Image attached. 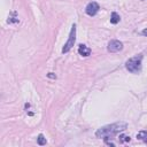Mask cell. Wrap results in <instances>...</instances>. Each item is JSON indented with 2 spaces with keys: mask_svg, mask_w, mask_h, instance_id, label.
<instances>
[{
  "mask_svg": "<svg viewBox=\"0 0 147 147\" xmlns=\"http://www.w3.org/2000/svg\"><path fill=\"white\" fill-rule=\"evenodd\" d=\"M126 127H127V124L124 122L108 124V125H105V126L98 129V131L95 132V136L98 138H111L113 136L126 130Z\"/></svg>",
  "mask_w": 147,
  "mask_h": 147,
  "instance_id": "obj_1",
  "label": "cell"
},
{
  "mask_svg": "<svg viewBox=\"0 0 147 147\" xmlns=\"http://www.w3.org/2000/svg\"><path fill=\"white\" fill-rule=\"evenodd\" d=\"M141 59H142L141 55L129 59V60L126 61V63H125V68H126L130 72H132V74H138V72H140V70H141Z\"/></svg>",
  "mask_w": 147,
  "mask_h": 147,
  "instance_id": "obj_2",
  "label": "cell"
},
{
  "mask_svg": "<svg viewBox=\"0 0 147 147\" xmlns=\"http://www.w3.org/2000/svg\"><path fill=\"white\" fill-rule=\"evenodd\" d=\"M75 41H76V25L74 24L71 26V30H70L68 40H67V42L64 44V46L62 48V53H68L72 48V46L75 45Z\"/></svg>",
  "mask_w": 147,
  "mask_h": 147,
  "instance_id": "obj_3",
  "label": "cell"
},
{
  "mask_svg": "<svg viewBox=\"0 0 147 147\" xmlns=\"http://www.w3.org/2000/svg\"><path fill=\"white\" fill-rule=\"evenodd\" d=\"M107 49H108V52H110V53H117V52H119V51L123 49V42L119 41V40H116V39L110 40V41L108 42Z\"/></svg>",
  "mask_w": 147,
  "mask_h": 147,
  "instance_id": "obj_4",
  "label": "cell"
},
{
  "mask_svg": "<svg viewBox=\"0 0 147 147\" xmlns=\"http://www.w3.org/2000/svg\"><path fill=\"white\" fill-rule=\"evenodd\" d=\"M98 10H99V5H98L96 2H94V1L90 2V3L86 6V8H85V11H86V14H87L88 16H94V15L98 13Z\"/></svg>",
  "mask_w": 147,
  "mask_h": 147,
  "instance_id": "obj_5",
  "label": "cell"
},
{
  "mask_svg": "<svg viewBox=\"0 0 147 147\" xmlns=\"http://www.w3.org/2000/svg\"><path fill=\"white\" fill-rule=\"evenodd\" d=\"M78 53H79V55H82V56H90V54H91V49L86 46V45H79L78 46Z\"/></svg>",
  "mask_w": 147,
  "mask_h": 147,
  "instance_id": "obj_6",
  "label": "cell"
},
{
  "mask_svg": "<svg viewBox=\"0 0 147 147\" xmlns=\"http://www.w3.org/2000/svg\"><path fill=\"white\" fill-rule=\"evenodd\" d=\"M119 20H121L119 15H118L117 13L113 11L111 15H110V23H113V24H117V23L119 22Z\"/></svg>",
  "mask_w": 147,
  "mask_h": 147,
  "instance_id": "obj_7",
  "label": "cell"
},
{
  "mask_svg": "<svg viewBox=\"0 0 147 147\" xmlns=\"http://www.w3.org/2000/svg\"><path fill=\"white\" fill-rule=\"evenodd\" d=\"M137 138L139 140H142L144 142H147V131H140V132H138Z\"/></svg>",
  "mask_w": 147,
  "mask_h": 147,
  "instance_id": "obj_8",
  "label": "cell"
},
{
  "mask_svg": "<svg viewBox=\"0 0 147 147\" xmlns=\"http://www.w3.org/2000/svg\"><path fill=\"white\" fill-rule=\"evenodd\" d=\"M37 142H38V145L44 146V145H46V138L42 134H39L38 138H37Z\"/></svg>",
  "mask_w": 147,
  "mask_h": 147,
  "instance_id": "obj_9",
  "label": "cell"
},
{
  "mask_svg": "<svg viewBox=\"0 0 147 147\" xmlns=\"http://www.w3.org/2000/svg\"><path fill=\"white\" fill-rule=\"evenodd\" d=\"M118 140H119V142H129L130 141V137L125 136V134H119Z\"/></svg>",
  "mask_w": 147,
  "mask_h": 147,
  "instance_id": "obj_10",
  "label": "cell"
},
{
  "mask_svg": "<svg viewBox=\"0 0 147 147\" xmlns=\"http://www.w3.org/2000/svg\"><path fill=\"white\" fill-rule=\"evenodd\" d=\"M141 34H142V36H145V37H147V28H146V29H144V30L141 31Z\"/></svg>",
  "mask_w": 147,
  "mask_h": 147,
  "instance_id": "obj_11",
  "label": "cell"
},
{
  "mask_svg": "<svg viewBox=\"0 0 147 147\" xmlns=\"http://www.w3.org/2000/svg\"><path fill=\"white\" fill-rule=\"evenodd\" d=\"M48 77H51V78H55V76H54V75H52V72H51V74H48Z\"/></svg>",
  "mask_w": 147,
  "mask_h": 147,
  "instance_id": "obj_12",
  "label": "cell"
}]
</instances>
